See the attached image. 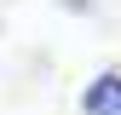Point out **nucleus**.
Segmentation results:
<instances>
[{
	"label": "nucleus",
	"instance_id": "1",
	"mask_svg": "<svg viewBox=\"0 0 121 115\" xmlns=\"http://www.w3.org/2000/svg\"><path fill=\"white\" fill-rule=\"evenodd\" d=\"M81 115H121V69H98L81 86Z\"/></svg>",
	"mask_w": 121,
	"mask_h": 115
},
{
	"label": "nucleus",
	"instance_id": "2",
	"mask_svg": "<svg viewBox=\"0 0 121 115\" xmlns=\"http://www.w3.org/2000/svg\"><path fill=\"white\" fill-rule=\"evenodd\" d=\"M86 6H92V0H64V12H86Z\"/></svg>",
	"mask_w": 121,
	"mask_h": 115
}]
</instances>
